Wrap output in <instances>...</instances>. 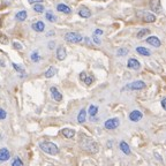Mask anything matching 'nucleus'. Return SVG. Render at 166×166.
<instances>
[{
    "label": "nucleus",
    "mask_w": 166,
    "mask_h": 166,
    "mask_svg": "<svg viewBox=\"0 0 166 166\" xmlns=\"http://www.w3.org/2000/svg\"><path fill=\"white\" fill-rule=\"evenodd\" d=\"M49 47H50V49H54V42H50V43H49Z\"/></svg>",
    "instance_id": "58836bf2"
},
{
    "label": "nucleus",
    "mask_w": 166,
    "mask_h": 166,
    "mask_svg": "<svg viewBox=\"0 0 166 166\" xmlns=\"http://www.w3.org/2000/svg\"><path fill=\"white\" fill-rule=\"evenodd\" d=\"M94 42H95V43H96V44H101V40H99V38H98V37H97V36H95V35H94Z\"/></svg>",
    "instance_id": "4c0bfd02"
},
{
    "label": "nucleus",
    "mask_w": 166,
    "mask_h": 166,
    "mask_svg": "<svg viewBox=\"0 0 166 166\" xmlns=\"http://www.w3.org/2000/svg\"><path fill=\"white\" fill-rule=\"evenodd\" d=\"M11 152L7 148H1L0 149V163H4V161H7V160L11 158Z\"/></svg>",
    "instance_id": "1a4fd4ad"
},
{
    "label": "nucleus",
    "mask_w": 166,
    "mask_h": 166,
    "mask_svg": "<svg viewBox=\"0 0 166 166\" xmlns=\"http://www.w3.org/2000/svg\"><path fill=\"white\" fill-rule=\"evenodd\" d=\"M85 120H87V111H85V109H82L77 114V122L82 125L85 122Z\"/></svg>",
    "instance_id": "2eb2a0df"
},
{
    "label": "nucleus",
    "mask_w": 166,
    "mask_h": 166,
    "mask_svg": "<svg viewBox=\"0 0 166 166\" xmlns=\"http://www.w3.org/2000/svg\"><path fill=\"white\" fill-rule=\"evenodd\" d=\"M12 66H13L14 69L16 70V72H18V73L20 74V76H22V77L26 76V72H24V68H23V67H21L20 65L15 64V62H13V64H12Z\"/></svg>",
    "instance_id": "4be33fe9"
},
{
    "label": "nucleus",
    "mask_w": 166,
    "mask_h": 166,
    "mask_svg": "<svg viewBox=\"0 0 166 166\" xmlns=\"http://www.w3.org/2000/svg\"><path fill=\"white\" fill-rule=\"evenodd\" d=\"M78 144H80V147H81L82 150H84V151H87V152L89 153H92V155L97 153L98 150H99L98 143L85 134H81L80 139H78Z\"/></svg>",
    "instance_id": "f257e3e1"
},
{
    "label": "nucleus",
    "mask_w": 166,
    "mask_h": 166,
    "mask_svg": "<svg viewBox=\"0 0 166 166\" xmlns=\"http://www.w3.org/2000/svg\"><path fill=\"white\" fill-rule=\"evenodd\" d=\"M94 35H95V36H99V35H103V30H101V29H97V30H95Z\"/></svg>",
    "instance_id": "c9c22d12"
},
{
    "label": "nucleus",
    "mask_w": 166,
    "mask_h": 166,
    "mask_svg": "<svg viewBox=\"0 0 166 166\" xmlns=\"http://www.w3.org/2000/svg\"><path fill=\"white\" fill-rule=\"evenodd\" d=\"M147 43L150 45H152L155 47H159L160 46V40L158 37H156V36H150V37H148L147 38Z\"/></svg>",
    "instance_id": "ddd939ff"
},
{
    "label": "nucleus",
    "mask_w": 166,
    "mask_h": 166,
    "mask_svg": "<svg viewBox=\"0 0 166 166\" xmlns=\"http://www.w3.org/2000/svg\"><path fill=\"white\" fill-rule=\"evenodd\" d=\"M11 166H24L23 165V161H22V159L20 158V157H14L13 161H12V164H11Z\"/></svg>",
    "instance_id": "a878e982"
},
{
    "label": "nucleus",
    "mask_w": 166,
    "mask_h": 166,
    "mask_svg": "<svg viewBox=\"0 0 166 166\" xmlns=\"http://www.w3.org/2000/svg\"><path fill=\"white\" fill-rule=\"evenodd\" d=\"M128 53V50L127 49H125V47H121V49H119L118 51H117V56L118 57H125L126 54Z\"/></svg>",
    "instance_id": "c85d7f7f"
},
{
    "label": "nucleus",
    "mask_w": 166,
    "mask_h": 166,
    "mask_svg": "<svg viewBox=\"0 0 166 166\" xmlns=\"http://www.w3.org/2000/svg\"><path fill=\"white\" fill-rule=\"evenodd\" d=\"M150 7L153 12H160L161 6H160V0H151L150 1Z\"/></svg>",
    "instance_id": "dca6fc26"
},
{
    "label": "nucleus",
    "mask_w": 166,
    "mask_h": 166,
    "mask_svg": "<svg viewBox=\"0 0 166 166\" xmlns=\"http://www.w3.org/2000/svg\"><path fill=\"white\" fill-rule=\"evenodd\" d=\"M120 126V120L119 118H111V119H107L106 121L104 122V127L107 130H114Z\"/></svg>",
    "instance_id": "20e7f679"
},
{
    "label": "nucleus",
    "mask_w": 166,
    "mask_h": 166,
    "mask_svg": "<svg viewBox=\"0 0 166 166\" xmlns=\"http://www.w3.org/2000/svg\"><path fill=\"white\" fill-rule=\"evenodd\" d=\"M42 1H43V0H28L29 4H35V5H36V4H40Z\"/></svg>",
    "instance_id": "f704fd0d"
},
{
    "label": "nucleus",
    "mask_w": 166,
    "mask_h": 166,
    "mask_svg": "<svg viewBox=\"0 0 166 166\" xmlns=\"http://www.w3.org/2000/svg\"><path fill=\"white\" fill-rule=\"evenodd\" d=\"M13 46L15 47V49H16V50H22V49H23V46L20 44V43H18V42H14Z\"/></svg>",
    "instance_id": "72a5a7b5"
},
{
    "label": "nucleus",
    "mask_w": 166,
    "mask_h": 166,
    "mask_svg": "<svg viewBox=\"0 0 166 166\" xmlns=\"http://www.w3.org/2000/svg\"><path fill=\"white\" fill-rule=\"evenodd\" d=\"M44 9L45 8L42 4H36V5H34V11H35L36 13H43Z\"/></svg>",
    "instance_id": "cd10ccee"
},
{
    "label": "nucleus",
    "mask_w": 166,
    "mask_h": 166,
    "mask_svg": "<svg viewBox=\"0 0 166 166\" xmlns=\"http://www.w3.org/2000/svg\"><path fill=\"white\" fill-rule=\"evenodd\" d=\"M83 82L85 83L87 85H90V84H92V82H94V76H85V78L83 80Z\"/></svg>",
    "instance_id": "7c9ffc66"
},
{
    "label": "nucleus",
    "mask_w": 166,
    "mask_h": 166,
    "mask_svg": "<svg viewBox=\"0 0 166 166\" xmlns=\"http://www.w3.org/2000/svg\"><path fill=\"white\" fill-rule=\"evenodd\" d=\"M7 118V112L4 109H0V120H5Z\"/></svg>",
    "instance_id": "2f4dec72"
},
{
    "label": "nucleus",
    "mask_w": 166,
    "mask_h": 166,
    "mask_svg": "<svg viewBox=\"0 0 166 166\" xmlns=\"http://www.w3.org/2000/svg\"><path fill=\"white\" fill-rule=\"evenodd\" d=\"M57 9L59 12H61V13H65V14H69L72 11H70V8L67 5H65V4H59L57 5Z\"/></svg>",
    "instance_id": "412c9836"
},
{
    "label": "nucleus",
    "mask_w": 166,
    "mask_h": 166,
    "mask_svg": "<svg viewBox=\"0 0 166 166\" xmlns=\"http://www.w3.org/2000/svg\"><path fill=\"white\" fill-rule=\"evenodd\" d=\"M61 135L66 137V139H73L75 136V130L74 129H69V128H65L61 130Z\"/></svg>",
    "instance_id": "4468645a"
},
{
    "label": "nucleus",
    "mask_w": 166,
    "mask_h": 166,
    "mask_svg": "<svg viewBox=\"0 0 166 166\" xmlns=\"http://www.w3.org/2000/svg\"><path fill=\"white\" fill-rule=\"evenodd\" d=\"M145 88V83L143 81H134L127 84L122 90H142Z\"/></svg>",
    "instance_id": "39448f33"
},
{
    "label": "nucleus",
    "mask_w": 166,
    "mask_h": 166,
    "mask_svg": "<svg viewBox=\"0 0 166 166\" xmlns=\"http://www.w3.org/2000/svg\"><path fill=\"white\" fill-rule=\"evenodd\" d=\"M65 40L68 43H80L83 40V37L77 32H67L65 35Z\"/></svg>",
    "instance_id": "7ed1b4c3"
},
{
    "label": "nucleus",
    "mask_w": 166,
    "mask_h": 166,
    "mask_svg": "<svg viewBox=\"0 0 166 166\" xmlns=\"http://www.w3.org/2000/svg\"><path fill=\"white\" fill-rule=\"evenodd\" d=\"M56 74H57V68L53 67V66H51V67H49V69L45 72L44 75L46 78H51V77H53Z\"/></svg>",
    "instance_id": "aec40b11"
},
{
    "label": "nucleus",
    "mask_w": 166,
    "mask_h": 166,
    "mask_svg": "<svg viewBox=\"0 0 166 166\" xmlns=\"http://www.w3.org/2000/svg\"><path fill=\"white\" fill-rule=\"evenodd\" d=\"M67 57V52H66V49H65L64 46H59L57 49V59L58 60H60V61H62L65 60Z\"/></svg>",
    "instance_id": "9b49d317"
},
{
    "label": "nucleus",
    "mask_w": 166,
    "mask_h": 166,
    "mask_svg": "<svg viewBox=\"0 0 166 166\" xmlns=\"http://www.w3.org/2000/svg\"><path fill=\"white\" fill-rule=\"evenodd\" d=\"M27 16H28V14H27L26 11H20V12H18V13L15 14V20L24 21V20H27Z\"/></svg>",
    "instance_id": "5701e85b"
},
{
    "label": "nucleus",
    "mask_w": 166,
    "mask_h": 166,
    "mask_svg": "<svg viewBox=\"0 0 166 166\" xmlns=\"http://www.w3.org/2000/svg\"><path fill=\"white\" fill-rule=\"evenodd\" d=\"M88 113L91 118H94V117H96L97 113H98V106L96 105H90L89 110H88Z\"/></svg>",
    "instance_id": "b1692460"
},
{
    "label": "nucleus",
    "mask_w": 166,
    "mask_h": 166,
    "mask_svg": "<svg viewBox=\"0 0 166 166\" xmlns=\"http://www.w3.org/2000/svg\"><path fill=\"white\" fill-rule=\"evenodd\" d=\"M119 148H120V150H121L125 155H130V148H129V145H128L127 142L121 141V142H120V144H119Z\"/></svg>",
    "instance_id": "f3484780"
},
{
    "label": "nucleus",
    "mask_w": 166,
    "mask_h": 166,
    "mask_svg": "<svg viewBox=\"0 0 166 166\" xmlns=\"http://www.w3.org/2000/svg\"><path fill=\"white\" fill-rule=\"evenodd\" d=\"M45 18L47 19V21H49V22H56V21H57L56 15L52 13V12H47V13L45 14Z\"/></svg>",
    "instance_id": "bb28decb"
},
{
    "label": "nucleus",
    "mask_w": 166,
    "mask_h": 166,
    "mask_svg": "<svg viewBox=\"0 0 166 166\" xmlns=\"http://www.w3.org/2000/svg\"><path fill=\"white\" fill-rule=\"evenodd\" d=\"M161 107L166 111V98H164V99L161 101Z\"/></svg>",
    "instance_id": "e433bc0d"
},
{
    "label": "nucleus",
    "mask_w": 166,
    "mask_h": 166,
    "mask_svg": "<svg viewBox=\"0 0 166 166\" xmlns=\"http://www.w3.org/2000/svg\"><path fill=\"white\" fill-rule=\"evenodd\" d=\"M50 94H51V97L53 98V101H56V102H61L62 101V95L56 87H51L50 88Z\"/></svg>",
    "instance_id": "6e6552de"
},
{
    "label": "nucleus",
    "mask_w": 166,
    "mask_h": 166,
    "mask_svg": "<svg viewBox=\"0 0 166 166\" xmlns=\"http://www.w3.org/2000/svg\"><path fill=\"white\" fill-rule=\"evenodd\" d=\"M30 59H31L32 62H38L39 60H40V56H39V53L37 51H34L30 54Z\"/></svg>",
    "instance_id": "393cba45"
},
{
    "label": "nucleus",
    "mask_w": 166,
    "mask_h": 166,
    "mask_svg": "<svg viewBox=\"0 0 166 166\" xmlns=\"http://www.w3.org/2000/svg\"><path fill=\"white\" fill-rule=\"evenodd\" d=\"M136 52L139 54H141V56H144V57H149L151 54V52L149 51L148 49H145V47H143V46H137L136 47Z\"/></svg>",
    "instance_id": "6ab92c4d"
},
{
    "label": "nucleus",
    "mask_w": 166,
    "mask_h": 166,
    "mask_svg": "<svg viewBox=\"0 0 166 166\" xmlns=\"http://www.w3.org/2000/svg\"><path fill=\"white\" fill-rule=\"evenodd\" d=\"M0 43L1 44H7L8 43V38L5 35H2V34H0Z\"/></svg>",
    "instance_id": "473e14b6"
},
{
    "label": "nucleus",
    "mask_w": 166,
    "mask_h": 166,
    "mask_svg": "<svg viewBox=\"0 0 166 166\" xmlns=\"http://www.w3.org/2000/svg\"><path fill=\"white\" fill-rule=\"evenodd\" d=\"M129 120L133 122H139L143 118V113L139 111V110H134V111H132L130 113H129Z\"/></svg>",
    "instance_id": "0eeeda50"
},
{
    "label": "nucleus",
    "mask_w": 166,
    "mask_h": 166,
    "mask_svg": "<svg viewBox=\"0 0 166 166\" xmlns=\"http://www.w3.org/2000/svg\"><path fill=\"white\" fill-rule=\"evenodd\" d=\"M31 28L36 32H43L45 29V24L44 22H42V21H37V22H34V23H32Z\"/></svg>",
    "instance_id": "f8f14e48"
},
{
    "label": "nucleus",
    "mask_w": 166,
    "mask_h": 166,
    "mask_svg": "<svg viewBox=\"0 0 166 166\" xmlns=\"http://www.w3.org/2000/svg\"><path fill=\"white\" fill-rule=\"evenodd\" d=\"M0 26H1V21H0Z\"/></svg>",
    "instance_id": "a19ab883"
},
{
    "label": "nucleus",
    "mask_w": 166,
    "mask_h": 166,
    "mask_svg": "<svg viewBox=\"0 0 166 166\" xmlns=\"http://www.w3.org/2000/svg\"><path fill=\"white\" fill-rule=\"evenodd\" d=\"M137 15L142 18V20L144 21V22H149V23H151V22H155L156 21V16L151 13H148V12H137Z\"/></svg>",
    "instance_id": "423d86ee"
},
{
    "label": "nucleus",
    "mask_w": 166,
    "mask_h": 166,
    "mask_svg": "<svg viewBox=\"0 0 166 166\" xmlns=\"http://www.w3.org/2000/svg\"><path fill=\"white\" fill-rule=\"evenodd\" d=\"M127 67L128 68H130V69L137 70V69H140L141 64L139 62V60H136L135 58H130L127 62Z\"/></svg>",
    "instance_id": "9d476101"
},
{
    "label": "nucleus",
    "mask_w": 166,
    "mask_h": 166,
    "mask_svg": "<svg viewBox=\"0 0 166 166\" xmlns=\"http://www.w3.org/2000/svg\"><path fill=\"white\" fill-rule=\"evenodd\" d=\"M78 15H80L81 18H83V19H88V18L91 16V12H90L87 7H82V8L78 11Z\"/></svg>",
    "instance_id": "a211bd4d"
},
{
    "label": "nucleus",
    "mask_w": 166,
    "mask_h": 166,
    "mask_svg": "<svg viewBox=\"0 0 166 166\" xmlns=\"http://www.w3.org/2000/svg\"><path fill=\"white\" fill-rule=\"evenodd\" d=\"M150 32V30L149 29H142V30H140L139 31V34H137V38H143L145 35H148Z\"/></svg>",
    "instance_id": "c756f323"
},
{
    "label": "nucleus",
    "mask_w": 166,
    "mask_h": 166,
    "mask_svg": "<svg viewBox=\"0 0 166 166\" xmlns=\"http://www.w3.org/2000/svg\"><path fill=\"white\" fill-rule=\"evenodd\" d=\"M47 36H53V32H47Z\"/></svg>",
    "instance_id": "ea45409f"
},
{
    "label": "nucleus",
    "mask_w": 166,
    "mask_h": 166,
    "mask_svg": "<svg viewBox=\"0 0 166 166\" xmlns=\"http://www.w3.org/2000/svg\"><path fill=\"white\" fill-rule=\"evenodd\" d=\"M39 149L43 151V152L47 153V155H51V156H56L59 153V148L50 141H45V142H40L39 143Z\"/></svg>",
    "instance_id": "f03ea898"
}]
</instances>
